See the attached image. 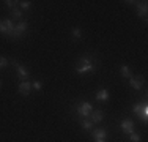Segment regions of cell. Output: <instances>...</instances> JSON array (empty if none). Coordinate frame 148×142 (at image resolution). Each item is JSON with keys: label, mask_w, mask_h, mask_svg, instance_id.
Returning a JSON list of instances; mask_svg holds the SVG:
<instances>
[{"label": "cell", "mask_w": 148, "mask_h": 142, "mask_svg": "<svg viewBox=\"0 0 148 142\" xmlns=\"http://www.w3.org/2000/svg\"><path fill=\"white\" fill-rule=\"evenodd\" d=\"M95 70H96V66H95V62L90 59V57H82V59L79 60V63H77V66H76V71L79 74L93 73Z\"/></svg>", "instance_id": "obj_1"}, {"label": "cell", "mask_w": 148, "mask_h": 142, "mask_svg": "<svg viewBox=\"0 0 148 142\" xmlns=\"http://www.w3.org/2000/svg\"><path fill=\"white\" fill-rule=\"evenodd\" d=\"M14 28H16V26L13 24L11 19L0 21V33L6 35V37H14Z\"/></svg>", "instance_id": "obj_2"}, {"label": "cell", "mask_w": 148, "mask_h": 142, "mask_svg": "<svg viewBox=\"0 0 148 142\" xmlns=\"http://www.w3.org/2000/svg\"><path fill=\"white\" fill-rule=\"evenodd\" d=\"M91 111H93V108H91V104L87 103V101H82L79 106H77V109H76V112L79 114L80 117H90Z\"/></svg>", "instance_id": "obj_3"}, {"label": "cell", "mask_w": 148, "mask_h": 142, "mask_svg": "<svg viewBox=\"0 0 148 142\" xmlns=\"http://www.w3.org/2000/svg\"><path fill=\"white\" fill-rule=\"evenodd\" d=\"M13 65L16 66V70H17V76H19V79H21V81H27V79H29V71L24 68V66L21 65V63L13 62Z\"/></svg>", "instance_id": "obj_4"}, {"label": "cell", "mask_w": 148, "mask_h": 142, "mask_svg": "<svg viewBox=\"0 0 148 142\" xmlns=\"http://www.w3.org/2000/svg\"><path fill=\"white\" fill-rule=\"evenodd\" d=\"M30 90H32V82H29V81H21V84H19V93L24 95V97H29Z\"/></svg>", "instance_id": "obj_5"}, {"label": "cell", "mask_w": 148, "mask_h": 142, "mask_svg": "<svg viewBox=\"0 0 148 142\" xmlns=\"http://www.w3.org/2000/svg\"><path fill=\"white\" fill-rule=\"evenodd\" d=\"M121 130H123V133H126V134H131L134 133V122L132 120H123L121 122Z\"/></svg>", "instance_id": "obj_6"}, {"label": "cell", "mask_w": 148, "mask_h": 142, "mask_svg": "<svg viewBox=\"0 0 148 142\" xmlns=\"http://www.w3.org/2000/svg\"><path fill=\"white\" fill-rule=\"evenodd\" d=\"M147 13H148V6H147V2H140L137 5V16L145 19L147 17Z\"/></svg>", "instance_id": "obj_7"}, {"label": "cell", "mask_w": 148, "mask_h": 142, "mask_svg": "<svg viewBox=\"0 0 148 142\" xmlns=\"http://www.w3.org/2000/svg\"><path fill=\"white\" fill-rule=\"evenodd\" d=\"M129 84H131L132 88L140 90V88H142V77H139V76H131V77H129Z\"/></svg>", "instance_id": "obj_8"}, {"label": "cell", "mask_w": 148, "mask_h": 142, "mask_svg": "<svg viewBox=\"0 0 148 142\" xmlns=\"http://www.w3.org/2000/svg\"><path fill=\"white\" fill-rule=\"evenodd\" d=\"M91 133H93V137L95 139H106V136H107V131L104 130V128H96V130H91Z\"/></svg>", "instance_id": "obj_9"}, {"label": "cell", "mask_w": 148, "mask_h": 142, "mask_svg": "<svg viewBox=\"0 0 148 142\" xmlns=\"http://www.w3.org/2000/svg\"><path fill=\"white\" fill-rule=\"evenodd\" d=\"M90 117H91V122L93 123H99L104 119V114H103V111H91Z\"/></svg>", "instance_id": "obj_10"}, {"label": "cell", "mask_w": 148, "mask_h": 142, "mask_svg": "<svg viewBox=\"0 0 148 142\" xmlns=\"http://www.w3.org/2000/svg\"><path fill=\"white\" fill-rule=\"evenodd\" d=\"M107 99H109V92L106 90V88L98 90V93H96V101H107Z\"/></svg>", "instance_id": "obj_11"}, {"label": "cell", "mask_w": 148, "mask_h": 142, "mask_svg": "<svg viewBox=\"0 0 148 142\" xmlns=\"http://www.w3.org/2000/svg\"><path fill=\"white\" fill-rule=\"evenodd\" d=\"M27 28H29V26H27V22H19L16 26V28H14V32L17 35H22L24 32H27Z\"/></svg>", "instance_id": "obj_12"}, {"label": "cell", "mask_w": 148, "mask_h": 142, "mask_svg": "<svg viewBox=\"0 0 148 142\" xmlns=\"http://www.w3.org/2000/svg\"><path fill=\"white\" fill-rule=\"evenodd\" d=\"M21 16H22V10H19V8H13L11 10V21L21 19Z\"/></svg>", "instance_id": "obj_13"}, {"label": "cell", "mask_w": 148, "mask_h": 142, "mask_svg": "<svg viewBox=\"0 0 148 142\" xmlns=\"http://www.w3.org/2000/svg\"><path fill=\"white\" fill-rule=\"evenodd\" d=\"M142 108H143V103H137V104H134V106H132V112H134V115L140 117V114H142Z\"/></svg>", "instance_id": "obj_14"}, {"label": "cell", "mask_w": 148, "mask_h": 142, "mask_svg": "<svg viewBox=\"0 0 148 142\" xmlns=\"http://www.w3.org/2000/svg\"><path fill=\"white\" fill-rule=\"evenodd\" d=\"M121 76H123V77H128V79L132 76L131 71H129V68H128L126 65H123V66H121Z\"/></svg>", "instance_id": "obj_15"}, {"label": "cell", "mask_w": 148, "mask_h": 142, "mask_svg": "<svg viewBox=\"0 0 148 142\" xmlns=\"http://www.w3.org/2000/svg\"><path fill=\"white\" fill-rule=\"evenodd\" d=\"M82 126L85 130H93V122L91 120H82Z\"/></svg>", "instance_id": "obj_16"}, {"label": "cell", "mask_w": 148, "mask_h": 142, "mask_svg": "<svg viewBox=\"0 0 148 142\" xmlns=\"http://www.w3.org/2000/svg\"><path fill=\"white\" fill-rule=\"evenodd\" d=\"M129 139H131V142H140V134L131 133V134H129Z\"/></svg>", "instance_id": "obj_17"}, {"label": "cell", "mask_w": 148, "mask_h": 142, "mask_svg": "<svg viewBox=\"0 0 148 142\" xmlns=\"http://www.w3.org/2000/svg\"><path fill=\"white\" fill-rule=\"evenodd\" d=\"M73 37L76 38V40H79V38H82V33H80V28H73Z\"/></svg>", "instance_id": "obj_18"}, {"label": "cell", "mask_w": 148, "mask_h": 142, "mask_svg": "<svg viewBox=\"0 0 148 142\" xmlns=\"http://www.w3.org/2000/svg\"><path fill=\"white\" fill-rule=\"evenodd\" d=\"M32 88H35V90H38V92H40L41 88H43V84H41L40 81H36V82H33V84H32Z\"/></svg>", "instance_id": "obj_19"}, {"label": "cell", "mask_w": 148, "mask_h": 142, "mask_svg": "<svg viewBox=\"0 0 148 142\" xmlns=\"http://www.w3.org/2000/svg\"><path fill=\"white\" fill-rule=\"evenodd\" d=\"M6 65H8V60H6L5 57H0V70L6 68Z\"/></svg>", "instance_id": "obj_20"}, {"label": "cell", "mask_w": 148, "mask_h": 142, "mask_svg": "<svg viewBox=\"0 0 148 142\" xmlns=\"http://www.w3.org/2000/svg\"><path fill=\"white\" fill-rule=\"evenodd\" d=\"M19 3H21V10H29L32 2H27V0H24V2H19Z\"/></svg>", "instance_id": "obj_21"}, {"label": "cell", "mask_w": 148, "mask_h": 142, "mask_svg": "<svg viewBox=\"0 0 148 142\" xmlns=\"http://www.w3.org/2000/svg\"><path fill=\"white\" fill-rule=\"evenodd\" d=\"M5 3H6V6H8L10 10H13V8L16 6V3H19V2H14V0H13V2H11V0H6Z\"/></svg>", "instance_id": "obj_22"}, {"label": "cell", "mask_w": 148, "mask_h": 142, "mask_svg": "<svg viewBox=\"0 0 148 142\" xmlns=\"http://www.w3.org/2000/svg\"><path fill=\"white\" fill-rule=\"evenodd\" d=\"M95 142H106V139H95Z\"/></svg>", "instance_id": "obj_23"}, {"label": "cell", "mask_w": 148, "mask_h": 142, "mask_svg": "<svg viewBox=\"0 0 148 142\" xmlns=\"http://www.w3.org/2000/svg\"><path fill=\"white\" fill-rule=\"evenodd\" d=\"M0 88H2V81H0Z\"/></svg>", "instance_id": "obj_24"}]
</instances>
